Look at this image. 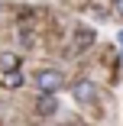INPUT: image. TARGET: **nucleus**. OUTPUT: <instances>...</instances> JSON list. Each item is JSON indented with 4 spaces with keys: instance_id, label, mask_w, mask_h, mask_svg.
Segmentation results:
<instances>
[{
    "instance_id": "obj_1",
    "label": "nucleus",
    "mask_w": 123,
    "mask_h": 126,
    "mask_svg": "<svg viewBox=\"0 0 123 126\" xmlns=\"http://www.w3.org/2000/svg\"><path fill=\"white\" fill-rule=\"evenodd\" d=\"M62 84H65V74L55 71V68H45V71L36 74V87H39V94H55Z\"/></svg>"
},
{
    "instance_id": "obj_2",
    "label": "nucleus",
    "mask_w": 123,
    "mask_h": 126,
    "mask_svg": "<svg viewBox=\"0 0 123 126\" xmlns=\"http://www.w3.org/2000/svg\"><path fill=\"white\" fill-rule=\"evenodd\" d=\"M75 100L78 104H94V97H97V91H94V81H88V78H81V81H75Z\"/></svg>"
},
{
    "instance_id": "obj_3",
    "label": "nucleus",
    "mask_w": 123,
    "mask_h": 126,
    "mask_svg": "<svg viewBox=\"0 0 123 126\" xmlns=\"http://www.w3.org/2000/svg\"><path fill=\"white\" fill-rule=\"evenodd\" d=\"M55 107H58V100H55L52 94H39V104H36V110H39L42 116H52V113H55Z\"/></svg>"
},
{
    "instance_id": "obj_4",
    "label": "nucleus",
    "mask_w": 123,
    "mask_h": 126,
    "mask_svg": "<svg viewBox=\"0 0 123 126\" xmlns=\"http://www.w3.org/2000/svg\"><path fill=\"white\" fill-rule=\"evenodd\" d=\"M91 42H94V29H84V26H81L78 36H75V52H81V48L91 45Z\"/></svg>"
},
{
    "instance_id": "obj_5",
    "label": "nucleus",
    "mask_w": 123,
    "mask_h": 126,
    "mask_svg": "<svg viewBox=\"0 0 123 126\" xmlns=\"http://www.w3.org/2000/svg\"><path fill=\"white\" fill-rule=\"evenodd\" d=\"M0 84L13 91V87H19V84H23V74H19V71H3V81H0Z\"/></svg>"
},
{
    "instance_id": "obj_6",
    "label": "nucleus",
    "mask_w": 123,
    "mask_h": 126,
    "mask_svg": "<svg viewBox=\"0 0 123 126\" xmlns=\"http://www.w3.org/2000/svg\"><path fill=\"white\" fill-rule=\"evenodd\" d=\"M16 65H19V58H16V55H3V58H0V68H3V71H13Z\"/></svg>"
},
{
    "instance_id": "obj_7",
    "label": "nucleus",
    "mask_w": 123,
    "mask_h": 126,
    "mask_svg": "<svg viewBox=\"0 0 123 126\" xmlns=\"http://www.w3.org/2000/svg\"><path fill=\"white\" fill-rule=\"evenodd\" d=\"M117 10H120V16H123V0H117Z\"/></svg>"
},
{
    "instance_id": "obj_8",
    "label": "nucleus",
    "mask_w": 123,
    "mask_h": 126,
    "mask_svg": "<svg viewBox=\"0 0 123 126\" xmlns=\"http://www.w3.org/2000/svg\"><path fill=\"white\" fill-rule=\"evenodd\" d=\"M120 45H123V32H120Z\"/></svg>"
}]
</instances>
